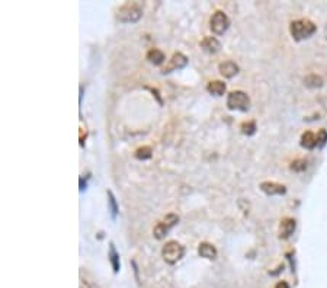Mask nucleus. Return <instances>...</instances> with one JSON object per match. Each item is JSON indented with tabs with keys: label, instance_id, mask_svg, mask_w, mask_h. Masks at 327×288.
<instances>
[{
	"label": "nucleus",
	"instance_id": "1",
	"mask_svg": "<svg viewBox=\"0 0 327 288\" xmlns=\"http://www.w3.org/2000/svg\"><path fill=\"white\" fill-rule=\"evenodd\" d=\"M315 29H317V26L308 19H297V21L291 22V25H289V32L295 41L310 38L315 32Z\"/></svg>",
	"mask_w": 327,
	"mask_h": 288
},
{
	"label": "nucleus",
	"instance_id": "2",
	"mask_svg": "<svg viewBox=\"0 0 327 288\" xmlns=\"http://www.w3.org/2000/svg\"><path fill=\"white\" fill-rule=\"evenodd\" d=\"M227 108L231 111H241L246 112L250 108V98L246 92L233 91L227 96Z\"/></svg>",
	"mask_w": 327,
	"mask_h": 288
},
{
	"label": "nucleus",
	"instance_id": "3",
	"mask_svg": "<svg viewBox=\"0 0 327 288\" xmlns=\"http://www.w3.org/2000/svg\"><path fill=\"white\" fill-rule=\"evenodd\" d=\"M183 255H185V248L176 240H169L161 249V256H163L165 262L169 265H173L178 261H181Z\"/></svg>",
	"mask_w": 327,
	"mask_h": 288
},
{
	"label": "nucleus",
	"instance_id": "4",
	"mask_svg": "<svg viewBox=\"0 0 327 288\" xmlns=\"http://www.w3.org/2000/svg\"><path fill=\"white\" fill-rule=\"evenodd\" d=\"M118 19L121 22H137L140 21V18L143 16V9L137 5V3H127L124 6L119 8L118 11Z\"/></svg>",
	"mask_w": 327,
	"mask_h": 288
},
{
	"label": "nucleus",
	"instance_id": "5",
	"mask_svg": "<svg viewBox=\"0 0 327 288\" xmlns=\"http://www.w3.org/2000/svg\"><path fill=\"white\" fill-rule=\"evenodd\" d=\"M179 223V215L178 214H173V212H170L168 214L161 222H158L156 224V227L153 229V236L156 237L157 240H161V239H165L166 235L170 232V229L172 227H175L176 224Z\"/></svg>",
	"mask_w": 327,
	"mask_h": 288
},
{
	"label": "nucleus",
	"instance_id": "6",
	"mask_svg": "<svg viewBox=\"0 0 327 288\" xmlns=\"http://www.w3.org/2000/svg\"><path fill=\"white\" fill-rule=\"evenodd\" d=\"M230 26V19L222 11H217L212 13L211 19H209V28L215 35H222Z\"/></svg>",
	"mask_w": 327,
	"mask_h": 288
},
{
	"label": "nucleus",
	"instance_id": "7",
	"mask_svg": "<svg viewBox=\"0 0 327 288\" xmlns=\"http://www.w3.org/2000/svg\"><path fill=\"white\" fill-rule=\"evenodd\" d=\"M186 64H188V57L185 54H182V52H175L172 55L169 67H166L163 70V73L166 75V73H170V70H181L183 67H186Z\"/></svg>",
	"mask_w": 327,
	"mask_h": 288
},
{
	"label": "nucleus",
	"instance_id": "8",
	"mask_svg": "<svg viewBox=\"0 0 327 288\" xmlns=\"http://www.w3.org/2000/svg\"><path fill=\"white\" fill-rule=\"evenodd\" d=\"M295 227H297V222L294 219H289V217L284 219L279 224V237L281 239H289L291 236L294 235Z\"/></svg>",
	"mask_w": 327,
	"mask_h": 288
},
{
	"label": "nucleus",
	"instance_id": "9",
	"mask_svg": "<svg viewBox=\"0 0 327 288\" xmlns=\"http://www.w3.org/2000/svg\"><path fill=\"white\" fill-rule=\"evenodd\" d=\"M261 189L266 195H284L287 192V186L276 182H262Z\"/></svg>",
	"mask_w": 327,
	"mask_h": 288
},
{
	"label": "nucleus",
	"instance_id": "10",
	"mask_svg": "<svg viewBox=\"0 0 327 288\" xmlns=\"http://www.w3.org/2000/svg\"><path fill=\"white\" fill-rule=\"evenodd\" d=\"M218 70H220L221 76H224L225 79H231L238 73V65L231 60H227V61H222L221 64L218 65Z\"/></svg>",
	"mask_w": 327,
	"mask_h": 288
},
{
	"label": "nucleus",
	"instance_id": "11",
	"mask_svg": "<svg viewBox=\"0 0 327 288\" xmlns=\"http://www.w3.org/2000/svg\"><path fill=\"white\" fill-rule=\"evenodd\" d=\"M201 48L204 51L209 52V54H215V52L220 51L221 44H220L218 39L214 38V37H205V38L201 41Z\"/></svg>",
	"mask_w": 327,
	"mask_h": 288
},
{
	"label": "nucleus",
	"instance_id": "12",
	"mask_svg": "<svg viewBox=\"0 0 327 288\" xmlns=\"http://www.w3.org/2000/svg\"><path fill=\"white\" fill-rule=\"evenodd\" d=\"M198 253L199 256L205 258V259H215L217 258V249L214 245H211L208 242H202L198 246Z\"/></svg>",
	"mask_w": 327,
	"mask_h": 288
},
{
	"label": "nucleus",
	"instance_id": "13",
	"mask_svg": "<svg viewBox=\"0 0 327 288\" xmlns=\"http://www.w3.org/2000/svg\"><path fill=\"white\" fill-rule=\"evenodd\" d=\"M225 89H227V86L221 80H211L207 85V91L214 96H222L225 93Z\"/></svg>",
	"mask_w": 327,
	"mask_h": 288
},
{
	"label": "nucleus",
	"instance_id": "14",
	"mask_svg": "<svg viewBox=\"0 0 327 288\" xmlns=\"http://www.w3.org/2000/svg\"><path fill=\"white\" fill-rule=\"evenodd\" d=\"M301 146L307 150H313L315 146H318L317 143V135L311 132V131H305L302 135H301Z\"/></svg>",
	"mask_w": 327,
	"mask_h": 288
},
{
	"label": "nucleus",
	"instance_id": "15",
	"mask_svg": "<svg viewBox=\"0 0 327 288\" xmlns=\"http://www.w3.org/2000/svg\"><path fill=\"white\" fill-rule=\"evenodd\" d=\"M147 60L150 61V63H153L154 65H160L165 63V60H166V55H165V52L160 51V50H157V48H151V50H148L147 51Z\"/></svg>",
	"mask_w": 327,
	"mask_h": 288
},
{
	"label": "nucleus",
	"instance_id": "16",
	"mask_svg": "<svg viewBox=\"0 0 327 288\" xmlns=\"http://www.w3.org/2000/svg\"><path fill=\"white\" fill-rule=\"evenodd\" d=\"M108 258H109V262H111V265H112L114 272H115V274L119 272V268H121L119 253L117 252V249H115V245H114V243H109V253H108Z\"/></svg>",
	"mask_w": 327,
	"mask_h": 288
},
{
	"label": "nucleus",
	"instance_id": "17",
	"mask_svg": "<svg viewBox=\"0 0 327 288\" xmlns=\"http://www.w3.org/2000/svg\"><path fill=\"white\" fill-rule=\"evenodd\" d=\"M304 85L307 88H311V89H317V88H321L323 86V79L317 75H308L304 79Z\"/></svg>",
	"mask_w": 327,
	"mask_h": 288
},
{
	"label": "nucleus",
	"instance_id": "18",
	"mask_svg": "<svg viewBox=\"0 0 327 288\" xmlns=\"http://www.w3.org/2000/svg\"><path fill=\"white\" fill-rule=\"evenodd\" d=\"M134 156L137 157L138 160H147L153 156V149L150 146H143V147H138L135 152H134Z\"/></svg>",
	"mask_w": 327,
	"mask_h": 288
},
{
	"label": "nucleus",
	"instance_id": "19",
	"mask_svg": "<svg viewBox=\"0 0 327 288\" xmlns=\"http://www.w3.org/2000/svg\"><path fill=\"white\" fill-rule=\"evenodd\" d=\"M108 205H109V211H111V215L112 219H117L118 215V204L115 196H114V192L112 191H108Z\"/></svg>",
	"mask_w": 327,
	"mask_h": 288
},
{
	"label": "nucleus",
	"instance_id": "20",
	"mask_svg": "<svg viewBox=\"0 0 327 288\" xmlns=\"http://www.w3.org/2000/svg\"><path fill=\"white\" fill-rule=\"evenodd\" d=\"M240 130L246 135H253L256 132V122L255 121H246L240 125Z\"/></svg>",
	"mask_w": 327,
	"mask_h": 288
},
{
	"label": "nucleus",
	"instance_id": "21",
	"mask_svg": "<svg viewBox=\"0 0 327 288\" xmlns=\"http://www.w3.org/2000/svg\"><path fill=\"white\" fill-rule=\"evenodd\" d=\"M291 169L295 170V172H304V170L307 169V162L305 160H295L291 165Z\"/></svg>",
	"mask_w": 327,
	"mask_h": 288
},
{
	"label": "nucleus",
	"instance_id": "22",
	"mask_svg": "<svg viewBox=\"0 0 327 288\" xmlns=\"http://www.w3.org/2000/svg\"><path fill=\"white\" fill-rule=\"evenodd\" d=\"M317 143H318V147H324V144L327 143V131L324 128L318 131L317 134Z\"/></svg>",
	"mask_w": 327,
	"mask_h": 288
},
{
	"label": "nucleus",
	"instance_id": "23",
	"mask_svg": "<svg viewBox=\"0 0 327 288\" xmlns=\"http://www.w3.org/2000/svg\"><path fill=\"white\" fill-rule=\"evenodd\" d=\"M275 288H289V285H288V282H285V281H279Z\"/></svg>",
	"mask_w": 327,
	"mask_h": 288
}]
</instances>
